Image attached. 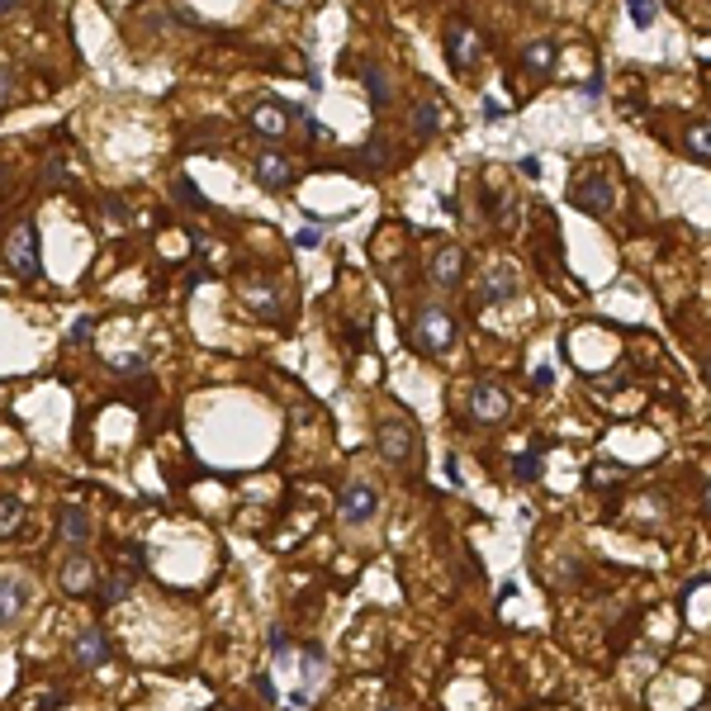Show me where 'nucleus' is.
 <instances>
[{
    "label": "nucleus",
    "mask_w": 711,
    "mask_h": 711,
    "mask_svg": "<svg viewBox=\"0 0 711 711\" xmlns=\"http://www.w3.org/2000/svg\"><path fill=\"white\" fill-rule=\"evenodd\" d=\"M57 527H62V541L72 550H86V541L95 536L91 512L81 508V503H62V508H57Z\"/></svg>",
    "instance_id": "dca6fc26"
},
{
    "label": "nucleus",
    "mask_w": 711,
    "mask_h": 711,
    "mask_svg": "<svg viewBox=\"0 0 711 711\" xmlns=\"http://www.w3.org/2000/svg\"><path fill=\"white\" fill-rule=\"evenodd\" d=\"M541 451H546V446L531 441L522 456H512V479H517V484H536V479H541Z\"/></svg>",
    "instance_id": "412c9836"
},
{
    "label": "nucleus",
    "mask_w": 711,
    "mask_h": 711,
    "mask_svg": "<svg viewBox=\"0 0 711 711\" xmlns=\"http://www.w3.org/2000/svg\"><path fill=\"white\" fill-rule=\"evenodd\" d=\"M427 275H432V285H437V290H460V285H465V247H456V242L437 247Z\"/></svg>",
    "instance_id": "4468645a"
},
{
    "label": "nucleus",
    "mask_w": 711,
    "mask_h": 711,
    "mask_svg": "<svg viewBox=\"0 0 711 711\" xmlns=\"http://www.w3.org/2000/svg\"><path fill=\"white\" fill-rule=\"evenodd\" d=\"M493 219H498V228H512L517 223V195H508V200L493 209Z\"/></svg>",
    "instance_id": "c756f323"
},
{
    "label": "nucleus",
    "mask_w": 711,
    "mask_h": 711,
    "mask_svg": "<svg viewBox=\"0 0 711 711\" xmlns=\"http://www.w3.org/2000/svg\"><path fill=\"white\" fill-rule=\"evenodd\" d=\"M361 166H365V171H380V166H389V143H384V138H370V143L361 147Z\"/></svg>",
    "instance_id": "a878e982"
},
{
    "label": "nucleus",
    "mask_w": 711,
    "mask_h": 711,
    "mask_svg": "<svg viewBox=\"0 0 711 711\" xmlns=\"http://www.w3.org/2000/svg\"><path fill=\"white\" fill-rule=\"evenodd\" d=\"M380 711H399V707H380Z\"/></svg>",
    "instance_id": "a19ab883"
},
{
    "label": "nucleus",
    "mask_w": 711,
    "mask_h": 711,
    "mask_svg": "<svg viewBox=\"0 0 711 711\" xmlns=\"http://www.w3.org/2000/svg\"><path fill=\"white\" fill-rule=\"evenodd\" d=\"M569 204L579 214H588V219H607L617 209V185L607 181L602 171H579L574 185H569Z\"/></svg>",
    "instance_id": "423d86ee"
},
{
    "label": "nucleus",
    "mask_w": 711,
    "mask_h": 711,
    "mask_svg": "<svg viewBox=\"0 0 711 711\" xmlns=\"http://www.w3.org/2000/svg\"><path fill=\"white\" fill-rule=\"evenodd\" d=\"M702 375H707V380H711V351H707V356H702Z\"/></svg>",
    "instance_id": "ea45409f"
},
{
    "label": "nucleus",
    "mask_w": 711,
    "mask_h": 711,
    "mask_svg": "<svg viewBox=\"0 0 711 711\" xmlns=\"http://www.w3.org/2000/svg\"><path fill=\"white\" fill-rule=\"evenodd\" d=\"M5 271L15 280H34L43 271V256H38V223L34 219H19L5 237Z\"/></svg>",
    "instance_id": "39448f33"
},
{
    "label": "nucleus",
    "mask_w": 711,
    "mask_h": 711,
    "mask_svg": "<svg viewBox=\"0 0 711 711\" xmlns=\"http://www.w3.org/2000/svg\"><path fill=\"white\" fill-rule=\"evenodd\" d=\"M299 114H304V105L275 100V95H261L252 110H247V128H252L256 138H266V143H280V138L299 124Z\"/></svg>",
    "instance_id": "20e7f679"
},
{
    "label": "nucleus",
    "mask_w": 711,
    "mask_h": 711,
    "mask_svg": "<svg viewBox=\"0 0 711 711\" xmlns=\"http://www.w3.org/2000/svg\"><path fill=\"white\" fill-rule=\"evenodd\" d=\"M114 659V640L105 626H86L81 636L72 640V664L76 669H86V674H95V669H105Z\"/></svg>",
    "instance_id": "9d476101"
},
{
    "label": "nucleus",
    "mask_w": 711,
    "mask_h": 711,
    "mask_svg": "<svg viewBox=\"0 0 711 711\" xmlns=\"http://www.w3.org/2000/svg\"><path fill=\"white\" fill-rule=\"evenodd\" d=\"M242 304H247L261 323H285V290L275 285L271 275L242 280Z\"/></svg>",
    "instance_id": "1a4fd4ad"
},
{
    "label": "nucleus",
    "mask_w": 711,
    "mask_h": 711,
    "mask_svg": "<svg viewBox=\"0 0 711 711\" xmlns=\"http://www.w3.org/2000/svg\"><path fill=\"white\" fill-rule=\"evenodd\" d=\"M531 384H536V389H550V384H555V370H550V365H541V370L531 375Z\"/></svg>",
    "instance_id": "e433bc0d"
},
{
    "label": "nucleus",
    "mask_w": 711,
    "mask_h": 711,
    "mask_svg": "<svg viewBox=\"0 0 711 711\" xmlns=\"http://www.w3.org/2000/svg\"><path fill=\"white\" fill-rule=\"evenodd\" d=\"M579 100H588V105H598V100H602V72H593L588 81H579Z\"/></svg>",
    "instance_id": "c85d7f7f"
},
{
    "label": "nucleus",
    "mask_w": 711,
    "mask_h": 711,
    "mask_svg": "<svg viewBox=\"0 0 711 711\" xmlns=\"http://www.w3.org/2000/svg\"><path fill=\"white\" fill-rule=\"evenodd\" d=\"M0 100H5V105L15 100V62H10V57H5V81H0Z\"/></svg>",
    "instance_id": "473e14b6"
},
{
    "label": "nucleus",
    "mask_w": 711,
    "mask_h": 711,
    "mask_svg": "<svg viewBox=\"0 0 711 711\" xmlns=\"http://www.w3.org/2000/svg\"><path fill=\"white\" fill-rule=\"evenodd\" d=\"M508 413H512V399H508L503 384L474 380L470 389H465V418H470L474 427H498Z\"/></svg>",
    "instance_id": "0eeeda50"
},
{
    "label": "nucleus",
    "mask_w": 711,
    "mask_h": 711,
    "mask_svg": "<svg viewBox=\"0 0 711 711\" xmlns=\"http://www.w3.org/2000/svg\"><path fill=\"white\" fill-rule=\"evenodd\" d=\"M266 674L275 683L280 711H309L328 688L332 664L323 645H290V636H280V626H271V669Z\"/></svg>",
    "instance_id": "f257e3e1"
},
{
    "label": "nucleus",
    "mask_w": 711,
    "mask_h": 711,
    "mask_svg": "<svg viewBox=\"0 0 711 711\" xmlns=\"http://www.w3.org/2000/svg\"><path fill=\"white\" fill-rule=\"evenodd\" d=\"M512 294H517V275H512V266H503V261H493L489 271L479 275V285H474V299H479V304H508Z\"/></svg>",
    "instance_id": "2eb2a0df"
},
{
    "label": "nucleus",
    "mask_w": 711,
    "mask_h": 711,
    "mask_svg": "<svg viewBox=\"0 0 711 711\" xmlns=\"http://www.w3.org/2000/svg\"><path fill=\"white\" fill-rule=\"evenodd\" d=\"M479 53H484L479 34H474L465 19H451V24H446V62H451L456 72H470V67H479Z\"/></svg>",
    "instance_id": "ddd939ff"
},
{
    "label": "nucleus",
    "mask_w": 711,
    "mask_h": 711,
    "mask_svg": "<svg viewBox=\"0 0 711 711\" xmlns=\"http://www.w3.org/2000/svg\"><path fill=\"white\" fill-rule=\"evenodd\" d=\"M318 242H323L318 228H299V233H294V247H299V252H309V247H318Z\"/></svg>",
    "instance_id": "2f4dec72"
},
{
    "label": "nucleus",
    "mask_w": 711,
    "mask_h": 711,
    "mask_svg": "<svg viewBox=\"0 0 711 711\" xmlns=\"http://www.w3.org/2000/svg\"><path fill=\"white\" fill-rule=\"evenodd\" d=\"M456 318H451V309H441V304H422L418 318H413V347L422 351V356H446V351L456 347Z\"/></svg>",
    "instance_id": "f03ea898"
},
{
    "label": "nucleus",
    "mask_w": 711,
    "mask_h": 711,
    "mask_svg": "<svg viewBox=\"0 0 711 711\" xmlns=\"http://www.w3.org/2000/svg\"><path fill=\"white\" fill-rule=\"evenodd\" d=\"M441 124H446V105H441V100H418V105H413V133H418V138H432Z\"/></svg>",
    "instance_id": "aec40b11"
},
{
    "label": "nucleus",
    "mask_w": 711,
    "mask_h": 711,
    "mask_svg": "<svg viewBox=\"0 0 711 711\" xmlns=\"http://www.w3.org/2000/svg\"><path fill=\"white\" fill-rule=\"evenodd\" d=\"M133 579H138V574H133V569H110V574H105V579H100V602H124L128 593H133Z\"/></svg>",
    "instance_id": "4be33fe9"
},
{
    "label": "nucleus",
    "mask_w": 711,
    "mask_h": 711,
    "mask_svg": "<svg viewBox=\"0 0 711 711\" xmlns=\"http://www.w3.org/2000/svg\"><path fill=\"white\" fill-rule=\"evenodd\" d=\"M24 602H29V584L19 579V569H5L0 574V626H15Z\"/></svg>",
    "instance_id": "f3484780"
},
{
    "label": "nucleus",
    "mask_w": 711,
    "mask_h": 711,
    "mask_svg": "<svg viewBox=\"0 0 711 711\" xmlns=\"http://www.w3.org/2000/svg\"><path fill=\"white\" fill-rule=\"evenodd\" d=\"M375 451L389 465H413L418 460V427L403 418V413H389V418L375 422Z\"/></svg>",
    "instance_id": "7ed1b4c3"
},
{
    "label": "nucleus",
    "mask_w": 711,
    "mask_h": 711,
    "mask_svg": "<svg viewBox=\"0 0 711 711\" xmlns=\"http://www.w3.org/2000/svg\"><path fill=\"white\" fill-rule=\"evenodd\" d=\"M626 474L631 470H621V465H588V484H593V489H607V484H617Z\"/></svg>",
    "instance_id": "cd10ccee"
},
{
    "label": "nucleus",
    "mask_w": 711,
    "mask_h": 711,
    "mask_svg": "<svg viewBox=\"0 0 711 711\" xmlns=\"http://www.w3.org/2000/svg\"><path fill=\"white\" fill-rule=\"evenodd\" d=\"M252 176H256L261 190H275V195H280V190H290L294 185V162L280 152V147H261V152L252 157Z\"/></svg>",
    "instance_id": "f8f14e48"
},
{
    "label": "nucleus",
    "mask_w": 711,
    "mask_h": 711,
    "mask_svg": "<svg viewBox=\"0 0 711 711\" xmlns=\"http://www.w3.org/2000/svg\"><path fill=\"white\" fill-rule=\"evenodd\" d=\"M522 176H541V162H536V157H522Z\"/></svg>",
    "instance_id": "4c0bfd02"
},
{
    "label": "nucleus",
    "mask_w": 711,
    "mask_h": 711,
    "mask_svg": "<svg viewBox=\"0 0 711 711\" xmlns=\"http://www.w3.org/2000/svg\"><path fill=\"white\" fill-rule=\"evenodd\" d=\"M702 512H707V517H711V484H707V489H702Z\"/></svg>",
    "instance_id": "58836bf2"
},
{
    "label": "nucleus",
    "mask_w": 711,
    "mask_h": 711,
    "mask_svg": "<svg viewBox=\"0 0 711 711\" xmlns=\"http://www.w3.org/2000/svg\"><path fill=\"white\" fill-rule=\"evenodd\" d=\"M683 143H688V152H693V157L711 162V124H707V119H697V124H688V133H683Z\"/></svg>",
    "instance_id": "b1692460"
},
{
    "label": "nucleus",
    "mask_w": 711,
    "mask_h": 711,
    "mask_svg": "<svg viewBox=\"0 0 711 711\" xmlns=\"http://www.w3.org/2000/svg\"><path fill=\"white\" fill-rule=\"evenodd\" d=\"M555 57H560V43H555V38H531V43H522L517 62H522L531 76H550Z\"/></svg>",
    "instance_id": "a211bd4d"
},
{
    "label": "nucleus",
    "mask_w": 711,
    "mask_h": 711,
    "mask_svg": "<svg viewBox=\"0 0 711 711\" xmlns=\"http://www.w3.org/2000/svg\"><path fill=\"white\" fill-rule=\"evenodd\" d=\"M100 579H105V574H95V560L86 550H72V555L62 560V569H57V584H62V593H72V598L100 593Z\"/></svg>",
    "instance_id": "9b49d317"
},
{
    "label": "nucleus",
    "mask_w": 711,
    "mask_h": 711,
    "mask_svg": "<svg viewBox=\"0 0 711 711\" xmlns=\"http://www.w3.org/2000/svg\"><path fill=\"white\" fill-rule=\"evenodd\" d=\"M361 81H365V95H370L375 110H384V105L394 100V81H389V72H384L375 57H361Z\"/></svg>",
    "instance_id": "6ab92c4d"
},
{
    "label": "nucleus",
    "mask_w": 711,
    "mask_h": 711,
    "mask_svg": "<svg viewBox=\"0 0 711 711\" xmlns=\"http://www.w3.org/2000/svg\"><path fill=\"white\" fill-rule=\"evenodd\" d=\"M19 522H24V503H19V493H0V541H15Z\"/></svg>",
    "instance_id": "5701e85b"
},
{
    "label": "nucleus",
    "mask_w": 711,
    "mask_h": 711,
    "mask_svg": "<svg viewBox=\"0 0 711 711\" xmlns=\"http://www.w3.org/2000/svg\"><path fill=\"white\" fill-rule=\"evenodd\" d=\"M176 204H185V209H195V214H200V209H209V200L200 195V185L190 181V176H176Z\"/></svg>",
    "instance_id": "393cba45"
},
{
    "label": "nucleus",
    "mask_w": 711,
    "mask_h": 711,
    "mask_svg": "<svg viewBox=\"0 0 711 711\" xmlns=\"http://www.w3.org/2000/svg\"><path fill=\"white\" fill-rule=\"evenodd\" d=\"M375 512H380V489H375L370 479L347 484L342 498H337V517H342V527H365V522H375Z\"/></svg>",
    "instance_id": "6e6552de"
},
{
    "label": "nucleus",
    "mask_w": 711,
    "mask_h": 711,
    "mask_svg": "<svg viewBox=\"0 0 711 711\" xmlns=\"http://www.w3.org/2000/svg\"><path fill=\"white\" fill-rule=\"evenodd\" d=\"M114 365H119V370H143V365H147V351H138V356H114Z\"/></svg>",
    "instance_id": "f704fd0d"
},
{
    "label": "nucleus",
    "mask_w": 711,
    "mask_h": 711,
    "mask_svg": "<svg viewBox=\"0 0 711 711\" xmlns=\"http://www.w3.org/2000/svg\"><path fill=\"white\" fill-rule=\"evenodd\" d=\"M43 181H48V185H53V181H67V166H62V157H53V162H48Z\"/></svg>",
    "instance_id": "c9c22d12"
},
{
    "label": "nucleus",
    "mask_w": 711,
    "mask_h": 711,
    "mask_svg": "<svg viewBox=\"0 0 711 711\" xmlns=\"http://www.w3.org/2000/svg\"><path fill=\"white\" fill-rule=\"evenodd\" d=\"M91 332H95V318H76V323H72V342H86Z\"/></svg>",
    "instance_id": "72a5a7b5"
},
{
    "label": "nucleus",
    "mask_w": 711,
    "mask_h": 711,
    "mask_svg": "<svg viewBox=\"0 0 711 711\" xmlns=\"http://www.w3.org/2000/svg\"><path fill=\"white\" fill-rule=\"evenodd\" d=\"M256 697H261L266 707H280V697H275V683H271V674H256Z\"/></svg>",
    "instance_id": "7c9ffc66"
},
{
    "label": "nucleus",
    "mask_w": 711,
    "mask_h": 711,
    "mask_svg": "<svg viewBox=\"0 0 711 711\" xmlns=\"http://www.w3.org/2000/svg\"><path fill=\"white\" fill-rule=\"evenodd\" d=\"M626 15H631V24H636V29H650V24L659 19V5H655V0H631V5H626Z\"/></svg>",
    "instance_id": "bb28decb"
}]
</instances>
